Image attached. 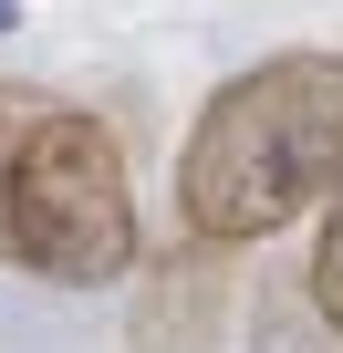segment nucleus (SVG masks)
I'll list each match as a JSON object with an SVG mask.
<instances>
[{
  "label": "nucleus",
  "mask_w": 343,
  "mask_h": 353,
  "mask_svg": "<svg viewBox=\"0 0 343 353\" xmlns=\"http://www.w3.org/2000/svg\"><path fill=\"white\" fill-rule=\"evenodd\" d=\"M343 188V52H271L229 73L177 145V229L198 250H260L322 219Z\"/></svg>",
  "instance_id": "f257e3e1"
},
{
  "label": "nucleus",
  "mask_w": 343,
  "mask_h": 353,
  "mask_svg": "<svg viewBox=\"0 0 343 353\" xmlns=\"http://www.w3.org/2000/svg\"><path fill=\"white\" fill-rule=\"evenodd\" d=\"M0 260L52 291H94L135 270L125 145L42 83H0Z\"/></svg>",
  "instance_id": "f03ea898"
},
{
  "label": "nucleus",
  "mask_w": 343,
  "mask_h": 353,
  "mask_svg": "<svg viewBox=\"0 0 343 353\" xmlns=\"http://www.w3.org/2000/svg\"><path fill=\"white\" fill-rule=\"evenodd\" d=\"M229 301H239V270H229V250H198V239H177V250H156V260H146V281H135V312H125V343H135V353H219V332H229Z\"/></svg>",
  "instance_id": "7ed1b4c3"
},
{
  "label": "nucleus",
  "mask_w": 343,
  "mask_h": 353,
  "mask_svg": "<svg viewBox=\"0 0 343 353\" xmlns=\"http://www.w3.org/2000/svg\"><path fill=\"white\" fill-rule=\"evenodd\" d=\"M302 281H312V312L343 332V188H333L322 219H312V270H302Z\"/></svg>",
  "instance_id": "20e7f679"
},
{
  "label": "nucleus",
  "mask_w": 343,
  "mask_h": 353,
  "mask_svg": "<svg viewBox=\"0 0 343 353\" xmlns=\"http://www.w3.org/2000/svg\"><path fill=\"white\" fill-rule=\"evenodd\" d=\"M0 32H21V11H11V0H0Z\"/></svg>",
  "instance_id": "39448f33"
}]
</instances>
